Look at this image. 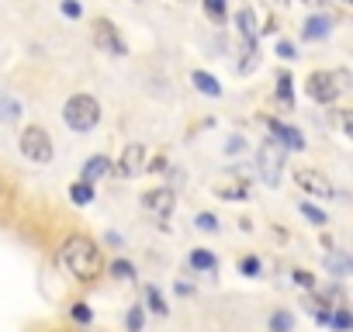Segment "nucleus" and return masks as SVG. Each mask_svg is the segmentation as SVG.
Masks as SVG:
<instances>
[{"mask_svg":"<svg viewBox=\"0 0 353 332\" xmlns=\"http://www.w3.org/2000/svg\"><path fill=\"white\" fill-rule=\"evenodd\" d=\"M59 267H63L70 277H77V280H94V277H101V270H104V256H101V249H97L94 239H87V236H70V239L59 246Z\"/></svg>","mask_w":353,"mask_h":332,"instance_id":"1","label":"nucleus"},{"mask_svg":"<svg viewBox=\"0 0 353 332\" xmlns=\"http://www.w3.org/2000/svg\"><path fill=\"white\" fill-rule=\"evenodd\" d=\"M63 121L73 128V132H90L97 128L101 121V104L90 97V94H73L63 107Z\"/></svg>","mask_w":353,"mask_h":332,"instance_id":"2","label":"nucleus"},{"mask_svg":"<svg viewBox=\"0 0 353 332\" xmlns=\"http://www.w3.org/2000/svg\"><path fill=\"white\" fill-rule=\"evenodd\" d=\"M18 145H21V156L32 159V163H49V159H52V138H49V132H42L39 125H28V128L21 132Z\"/></svg>","mask_w":353,"mask_h":332,"instance_id":"3","label":"nucleus"},{"mask_svg":"<svg viewBox=\"0 0 353 332\" xmlns=\"http://www.w3.org/2000/svg\"><path fill=\"white\" fill-rule=\"evenodd\" d=\"M256 166H260V177L274 187L281 180V170H284V145H277L274 138H267L256 152Z\"/></svg>","mask_w":353,"mask_h":332,"instance_id":"4","label":"nucleus"},{"mask_svg":"<svg viewBox=\"0 0 353 332\" xmlns=\"http://www.w3.org/2000/svg\"><path fill=\"white\" fill-rule=\"evenodd\" d=\"M94 45L104 49L108 56H125V52H128V49H125V39L118 35V28H114L108 18L94 21Z\"/></svg>","mask_w":353,"mask_h":332,"instance_id":"5","label":"nucleus"},{"mask_svg":"<svg viewBox=\"0 0 353 332\" xmlns=\"http://www.w3.org/2000/svg\"><path fill=\"white\" fill-rule=\"evenodd\" d=\"M305 90H308V97H312L315 104H332V101L339 97V87H336L332 73H312L308 83H305Z\"/></svg>","mask_w":353,"mask_h":332,"instance_id":"6","label":"nucleus"},{"mask_svg":"<svg viewBox=\"0 0 353 332\" xmlns=\"http://www.w3.org/2000/svg\"><path fill=\"white\" fill-rule=\"evenodd\" d=\"M298 187L305 191V194H312V198H332L336 191H332V184H329V177L325 174H319V170H298Z\"/></svg>","mask_w":353,"mask_h":332,"instance_id":"7","label":"nucleus"},{"mask_svg":"<svg viewBox=\"0 0 353 332\" xmlns=\"http://www.w3.org/2000/svg\"><path fill=\"white\" fill-rule=\"evenodd\" d=\"M142 205H145V211L156 218V222H166L170 215H173V191H145L142 194Z\"/></svg>","mask_w":353,"mask_h":332,"instance_id":"8","label":"nucleus"},{"mask_svg":"<svg viewBox=\"0 0 353 332\" xmlns=\"http://www.w3.org/2000/svg\"><path fill=\"white\" fill-rule=\"evenodd\" d=\"M215 194H219L222 201H246V198H250V184H246V177H239V174H225L222 180H215Z\"/></svg>","mask_w":353,"mask_h":332,"instance_id":"9","label":"nucleus"},{"mask_svg":"<svg viewBox=\"0 0 353 332\" xmlns=\"http://www.w3.org/2000/svg\"><path fill=\"white\" fill-rule=\"evenodd\" d=\"M267 125H270V135H277L274 142L277 145H284V149H305V138H301V132L298 128H291V125H284V121H277V118H267Z\"/></svg>","mask_w":353,"mask_h":332,"instance_id":"10","label":"nucleus"},{"mask_svg":"<svg viewBox=\"0 0 353 332\" xmlns=\"http://www.w3.org/2000/svg\"><path fill=\"white\" fill-rule=\"evenodd\" d=\"M142 156H145V149H142L139 142L125 145V152H121V159H118V174H121V177H135V174L142 170Z\"/></svg>","mask_w":353,"mask_h":332,"instance_id":"11","label":"nucleus"},{"mask_svg":"<svg viewBox=\"0 0 353 332\" xmlns=\"http://www.w3.org/2000/svg\"><path fill=\"white\" fill-rule=\"evenodd\" d=\"M329 32H332V21H329V14H312V18L305 21V32H301V35H305L308 42H319V39H325Z\"/></svg>","mask_w":353,"mask_h":332,"instance_id":"12","label":"nucleus"},{"mask_svg":"<svg viewBox=\"0 0 353 332\" xmlns=\"http://www.w3.org/2000/svg\"><path fill=\"white\" fill-rule=\"evenodd\" d=\"M111 166H114V163H111L108 156H90L87 166H83V184H94L97 177H108Z\"/></svg>","mask_w":353,"mask_h":332,"instance_id":"13","label":"nucleus"},{"mask_svg":"<svg viewBox=\"0 0 353 332\" xmlns=\"http://www.w3.org/2000/svg\"><path fill=\"white\" fill-rule=\"evenodd\" d=\"M191 83H194L205 97H222V83H219L212 73H205V70H194V73H191Z\"/></svg>","mask_w":353,"mask_h":332,"instance_id":"14","label":"nucleus"},{"mask_svg":"<svg viewBox=\"0 0 353 332\" xmlns=\"http://www.w3.org/2000/svg\"><path fill=\"white\" fill-rule=\"evenodd\" d=\"M236 25H239V35L246 39V49H256V25H253V11L250 8H243L239 11V18H236Z\"/></svg>","mask_w":353,"mask_h":332,"instance_id":"15","label":"nucleus"},{"mask_svg":"<svg viewBox=\"0 0 353 332\" xmlns=\"http://www.w3.org/2000/svg\"><path fill=\"white\" fill-rule=\"evenodd\" d=\"M267 332H294V315L288 308H277L267 322Z\"/></svg>","mask_w":353,"mask_h":332,"instance_id":"16","label":"nucleus"},{"mask_svg":"<svg viewBox=\"0 0 353 332\" xmlns=\"http://www.w3.org/2000/svg\"><path fill=\"white\" fill-rule=\"evenodd\" d=\"M25 114V107H21V101H14V97H0V121L4 125H11V121H18Z\"/></svg>","mask_w":353,"mask_h":332,"instance_id":"17","label":"nucleus"},{"mask_svg":"<svg viewBox=\"0 0 353 332\" xmlns=\"http://www.w3.org/2000/svg\"><path fill=\"white\" fill-rule=\"evenodd\" d=\"M191 267L194 270H219V260H215L212 249H194L191 253Z\"/></svg>","mask_w":353,"mask_h":332,"instance_id":"18","label":"nucleus"},{"mask_svg":"<svg viewBox=\"0 0 353 332\" xmlns=\"http://www.w3.org/2000/svg\"><path fill=\"white\" fill-rule=\"evenodd\" d=\"M145 308L149 311H156V315H170V308H166V301H163V294H159V287H145Z\"/></svg>","mask_w":353,"mask_h":332,"instance_id":"19","label":"nucleus"},{"mask_svg":"<svg viewBox=\"0 0 353 332\" xmlns=\"http://www.w3.org/2000/svg\"><path fill=\"white\" fill-rule=\"evenodd\" d=\"M70 201H73V205H90V201H94V187L83 184V180H80V184H70Z\"/></svg>","mask_w":353,"mask_h":332,"instance_id":"20","label":"nucleus"},{"mask_svg":"<svg viewBox=\"0 0 353 332\" xmlns=\"http://www.w3.org/2000/svg\"><path fill=\"white\" fill-rule=\"evenodd\" d=\"M329 325L336 329V332H350V325H353V318H350V311L339 304L336 311H329Z\"/></svg>","mask_w":353,"mask_h":332,"instance_id":"21","label":"nucleus"},{"mask_svg":"<svg viewBox=\"0 0 353 332\" xmlns=\"http://www.w3.org/2000/svg\"><path fill=\"white\" fill-rule=\"evenodd\" d=\"M142 325H145V311H142V304H132V311L125 315V329L128 332H142Z\"/></svg>","mask_w":353,"mask_h":332,"instance_id":"22","label":"nucleus"},{"mask_svg":"<svg viewBox=\"0 0 353 332\" xmlns=\"http://www.w3.org/2000/svg\"><path fill=\"white\" fill-rule=\"evenodd\" d=\"M205 14H208L215 25H222V21H225V0H205Z\"/></svg>","mask_w":353,"mask_h":332,"instance_id":"23","label":"nucleus"},{"mask_svg":"<svg viewBox=\"0 0 353 332\" xmlns=\"http://www.w3.org/2000/svg\"><path fill=\"white\" fill-rule=\"evenodd\" d=\"M298 211H301V215H305V218H308L312 225H325V211H319L315 205H308V201H301V205H298Z\"/></svg>","mask_w":353,"mask_h":332,"instance_id":"24","label":"nucleus"},{"mask_svg":"<svg viewBox=\"0 0 353 332\" xmlns=\"http://www.w3.org/2000/svg\"><path fill=\"white\" fill-rule=\"evenodd\" d=\"M111 277H118V280H132V277H135V267H132L128 260H114V263H111Z\"/></svg>","mask_w":353,"mask_h":332,"instance_id":"25","label":"nucleus"},{"mask_svg":"<svg viewBox=\"0 0 353 332\" xmlns=\"http://www.w3.org/2000/svg\"><path fill=\"white\" fill-rule=\"evenodd\" d=\"M70 318H73V322H80V325H90V318H94V311H90V308H87L83 301H77V304L70 308Z\"/></svg>","mask_w":353,"mask_h":332,"instance_id":"26","label":"nucleus"},{"mask_svg":"<svg viewBox=\"0 0 353 332\" xmlns=\"http://www.w3.org/2000/svg\"><path fill=\"white\" fill-rule=\"evenodd\" d=\"M194 225H198L201 232H219V218H215L212 211H201V215L194 218Z\"/></svg>","mask_w":353,"mask_h":332,"instance_id":"27","label":"nucleus"},{"mask_svg":"<svg viewBox=\"0 0 353 332\" xmlns=\"http://www.w3.org/2000/svg\"><path fill=\"white\" fill-rule=\"evenodd\" d=\"M239 273H246V277H260V260H256V256L239 260Z\"/></svg>","mask_w":353,"mask_h":332,"instance_id":"28","label":"nucleus"},{"mask_svg":"<svg viewBox=\"0 0 353 332\" xmlns=\"http://www.w3.org/2000/svg\"><path fill=\"white\" fill-rule=\"evenodd\" d=\"M277 94H281V101H284V104H291V76H288V73H281V76H277Z\"/></svg>","mask_w":353,"mask_h":332,"instance_id":"29","label":"nucleus"},{"mask_svg":"<svg viewBox=\"0 0 353 332\" xmlns=\"http://www.w3.org/2000/svg\"><path fill=\"white\" fill-rule=\"evenodd\" d=\"M59 11H63L66 18H80V14H83V8L77 4V0H63V4H59Z\"/></svg>","mask_w":353,"mask_h":332,"instance_id":"30","label":"nucleus"},{"mask_svg":"<svg viewBox=\"0 0 353 332\" xmlns=\"http://www.w3.org/2000/svg\"><path fill=\"white\" fill-rule=\"evenodd\" d=\"M294 284H301L305 291H312V287H315V277H312L308 270H294Z\"/></svg>","mask_w":353,"mask_h":332,"instance_id":"31","label":"nucleus"},{"mask_svg":"<svg viewBox=\"0 0 353 332\" xmlns=\"http://www.w3.org/2000/svg\"><path fill=\"white\" fill-rule=\"evenodd\" d=\"M145 170H149V174H163V170H166V156H156V159L145 166Z\"/></svg>","mask_w":353,"mask_h":332,"instance_id":"32","label":"nucleus"},{"mask_svg":"<svg viewBox=\"0 0 353 332\" xmlns=\"http://www.w3.org/2000/svg\"><path fill=\"white\" fill-rule=\"evenodd\" d=\"M277 56H281V59H294V45H291V42H281V45H277Z\"/></svg>","mask_w":353,"mask_h":332,"instance_id":"33","label":"nucleus"},{"mask_svg":"<svg viewBox=\"0 0 353 332\" xmlns=\"http://www.w3.org/2000/svg\"><path fill=\"white\" fill-rule=\"evenodd\" d=\"M176 294H181V298H184V294H194V287L184 284V280H176Z\"/></svg>","mask_w":353,"mask_h":332,"instance_id":"34","label":"nucleus"},{"mask_svg":"<svg viewBox=\"0 0 353 332\" xmlns=\"http://www.w3.org/2000/svg\"><path fill=\"white\" fill-rule=\"evenodd\" d=\"M225 149H229V152H239V149H243V142H239V135H232V142H229Z\"/></svg>","mask_w":353,"mask_h":332,"instance_id":"35","label":"nucleus"},{"mask_svg":"<svg viewBox=\"0 0 353 332\" xmlns=\"http://www.w3.org/2000/svg\"><path fill=\"white\" fill-rule=\"evenodd\" d=\"M301 4H325V0H301Z\"/></svg>","mask_w":353,"mask_h":332,"instance_id":"36","label":"nucleus"},{"mask_svg":"<svg viewBox=\"0 0 353 332\" xmlns=\"http://www.w3.org/2000/svg\"><path fill=\"white\" fill-rule=\"evenodd\" d=\"M277 4H288V0H277Z\"/></svg>","mask_w":353,"mask_h":332,"instance_id":"37","label":"nucleus"},{"mask_svg":"<svg viewBox=\"0 0 353 332\" xmlns=\"http://www.w3.org/2000/svg\"><path fill=\"white\" fill-rule=\"evenodd\" d=\"M0 191H4V180H0Z\"/></svg>","mask_w":353,"mask_h":332,"instance_id":"38","label":"nucleus"}]
</instances>
